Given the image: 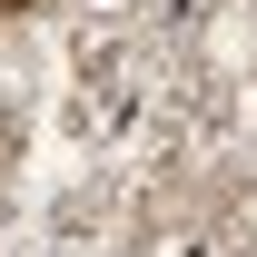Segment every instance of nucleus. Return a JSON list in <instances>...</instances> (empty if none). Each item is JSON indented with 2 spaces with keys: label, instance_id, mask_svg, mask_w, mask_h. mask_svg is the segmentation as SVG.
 Listing matches in <instances>:
<instances>
[{
  "label": "nucleus",
  "instance_id": "1",
  "mask_svg": "<svg viewBox=\"0 0 257 257\" xmlns=\"http://www.w3.org/2000/svg\"><path fill=\"white\" fill-rule=\"evenodd\" d=\"M0 159H10V119H0Z\"/></svg>",
  "mask_w": 257,
  "mask_h": 257
},
{
  "label": "nucleus",
  "instance_id": "2",
  "mask_svg": "<svg viewBox=\"0 0 257 257\" xmlns=\"http://www.w3.org/2000/svg\"><path fill=\"white\" fill-rule=\"evenodd\" d=\"M0 10H30V0H0Z\"/></svg>",
  "mask_w": 257,
  "mask_h": 257
}]
</instances>
